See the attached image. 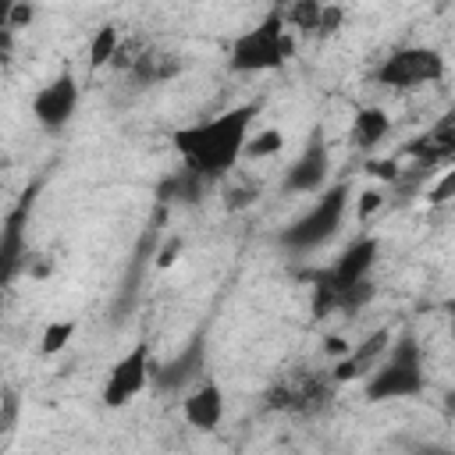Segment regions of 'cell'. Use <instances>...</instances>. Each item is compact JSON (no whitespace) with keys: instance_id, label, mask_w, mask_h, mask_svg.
<instances>
[{"instance_id":"1","label":"cell","mask_w":455,"mask_h":455,"mask_svg":"<svg viewBox=\"0 0 455 455\" xmlns=\"http://www.w3.org/2000/svg\"><path fill=\"white\" fill-rule=\"evenodd\" d=\"M259 107L256 103H238L228 107L213 117L181 124L171 132V146L178 153V160L185 164V171L199 181H217L228 171H235L242 164L245 153V139L256 124Z\"/></svg>"},{"instance_id":"2","label":"cell","mask_w":455,"mask_h":455,"mask_svg":"<svg viewBox=\"0 0 455 455\" xmlns=\"http://www.w3.org/2000/svg\"><path fill=\"white\" fill-rule=\"evenodd\" d=\"M423 391H427L423 345L412 334L387 341L384 352L373 359V370H366V384H363L366 402H398V398H416Z\"/></svg>"},{"instance_id":"3","label":"cell","mask_w":455,"mask_h":455,"mask_svg":"<svg viewBox=\"0 0 455 455\" xmlns=\"http://www.w3.org/2000/svg\"><path fill=\"white\" fill-rule=\"evenodd\" d=\"M295 57V36L284 25L281 11H270L256 25L242 28L228 43V68L235 75H267L284 68Z\"/></svg>"},{"instance_id":"4","label":"cell","mask_w":455,"mask_h":455,"mask_svg":"<svg viewBox=\"0 0 455 455\" xmlns=\"http://www.w3.org/2000/svg\"><path fill=\"white\" fill-rule=\"evenodd\" d=\"M352 206V181H334V185H323L313 199V206L295 217L284 231H281V242L288 249H299V252H309V249H320L323 242H331L338 235V228L345 224V213Z\"/></svg>"},{"instance_id":"5","label":"cell","mask_w":455,"mask_h":455,"mask_svg":"<svg viewBox=\"0 0 455 455\" xmlns=\"http://www.w3.org/2000/svg\"><path fill=\"white\" fill-rule=\"evenodd\" d=\"M448 64L434 46H398L373 68V82L391 92H412L444 82Z\"/></svg>"},{"instance_id":"6","label":"cell","mask_w":455,"mask_h":455,"mask_svg":"<svg viewBox=\"0 0 455 455\" xmlns=\"http://www.w3.org/2000/svg\"><path fill=\"white\" fill-rule=\"evenodd\" d=\"M149 384H153V348H149V341H135L128 352H121L107 366L100 402L107 409H128Z\"/></svg>"},{"instance_id":"7","label":"cell","mask_w":455,"mask_h":455,"mask_svg":"<svg viewBox=\"0 0 455 455\" xmlns=\"http://www.w3.org/2000/svg\"><path fill=\"white\" fill-rule=\"evenodd\" d=\"M377 252H380V242H377L373 235H359V238L348 242V249L323 270L320 288H323L327 295H334L338 302L348 299V295H355V291H366V288H370L366 277H370V270H373V263H377Z\"/></svg>"},{"instance_id":"8","label":"cell","mask_w":455,"mask_h":455,"mask_svg":"<svg viewBox=\"0 0 455 455\" xmlns=\"http://www.w3.org/2000/svg\"><path fill=\"white\" fill-rule=\"evenodd\" d=\"M78 103H82V85H78V78H75L71 71H60V75H53L50 82H43V85L32 92L28 110H32V121H36L43 132L57 135V132H64V128L75 121Z\"/></svg>"},{"instance_id":"9","label":"cell","mask_w":455,"mask_h":455,"mask_svg":"<svg viewBox=\"0 0 455 455\" xmlns=\"http://www.w3.org/2000/svg\"><path fill=\"white\" fill-rule=\"evenodd\" d=\"M327 174H331V149L323 142V132H313L309 142L302 146V153L288 164L281 188L288 196H316L327 185Z\"/></svg>"},{"instance_id":"10","label":"cell","mask_w":455,"mask_h":455,"mask_svg":"<svg viewBox=\"0 0 455 455\" xmlns=\"http://www.w3.org/2000/svg\"><path fill=\"white\" fill-rule=\"evenodd\" d=\"M224 412H228V398H224V387L213 377L196 380L181 398V419L192 430H203V434L217 430L224 423Z\"/></svg>"},{"instance_id":"11","label":"cell","mask_w":455,"mask_h":455,"mask_svg":"<svg viewBox=\"0 0 455 455\" xmlns=\"http://www.w3.org/2000/svg\"><path fill=\"white\" fill-rule=\"evenodd\" d=\"M387 135H391V114H387L384 107H359V110H355L352 128H348V142H352L355 149L373 153Z\"/></svg>"},{"instance_id":"12","label":"cell","mask_w":455,"mask_h":455,"mask_svg":"<svg viewBox=\"0 0 455 455\" xmlns=\"http://www.w3.org/2000/svg\"><path fill=\"white\" fill-rule=\"evenodd\" d=\"M117 50H121V28H117L114 21H103V25H100V28L89 36V46H85L89 68H92V71H100V68L114 64Z\"/></svg>"},{"instance_id":"13","label":"cell","mask_w":455,"mask_h":455,"mask_svg":"<svg viewBox=\"0 0 455 455\" xmlns=\"http://www.w3.org/2000/svg\"><path fill=\"white\" fill-rule=\"evenodd\" d=\"M75 334H78V320H75V316H57V320H50V323L43 327L36 348H39L43 359H53V355H60V352L71 348Z\"/></svg>"},{"instance_id":"14","label":"cell","mask_w":455,"mask_h":455,"mask_svg":"<svg viewBox=\"0 0 455 455\" xmlns=\"http://www.w3.org/2000/svg\"><path fill=\"white\" fill-rule=\"evenodd\" d=\"M281 149H284V132H281V128H274V124L252 128L249 139H245L242 160H270V156H277Z\"/></svg>"},{"instance_id":"15","label":"cell","mask_w":455,"mask_h":455,"mask_svg":"<svg viewBox=\"0 0 455 455\" xmlns=\"http://www.w3.org/2000/svg\"><path fill=\"white\" fill-rule=\"evenodd\" d=\"M320 11H323V0H291L284 14V25L288 28H299V32H316L320 25Z\"/></svg>"},{"instance_id":"16","label":"cell","mask_w":455,"mask_h":455,"mask_svg":"<svg viewBox=\"0 0 455 455\" xmlns=\"http://www.w3.org/2000/svg\"><path fill=\"white\" fill-rule=\"evenodd\" d=\"M352 196H355V192H352ZM352 203H355V220L363 224V220H370V217L384 206V192H380V188H366V192H359Z\"/></svg>"},{"instance_id":"17","label":"cell","mask_w":455,"mask_h":455,"mask_svg":"<svg viewBox=\"0 0 455 455\" xmlns=\"http://www.w3.org/2000/svg\"><path fill=\"white\" fill-rule=\"evenodd\" d=\"M14 7L18 0H0V53H7L14 39Z\"/></svg>"},{"instance_id":"18","label":"cell","mask_w":455,"mask_h":455,"mask_svg":"<svg viewBox=\"0 0 455 455\" xmlns=\"http://www.w3.org/2000/svg\"><path fill=\"white\" fill-rule=\"evenodd\" d=\"M341 25H345V11H341L338 4H323V11H320V25H316V36H334Z\"/></svg>"},{"instance_id":"19","label":"cell","mask_w":455,"mask_h":455,"mask_svg":"<svg viewBox=\"0 0 455 455\" xmlns=\"http://www.w3.org/2000/svg\"><path fill=\"white\" fill-rule=\"evenodd\" d=\"M451 185H455V171H444V178L437 181V188L430 192V199H434V203H444V196L451 192Z\"/></svg>"},{"instance_id":"20","label":"cell","mask_w":455,"mask_h":455,"mask_svg":"<svg viewBox=\"0 0 455 455\" xmlns=\"http://www.w3.org/2000/svg\"><path fill=\"white\" fill-rule=\"evenodd\" d=\"M178 252H181V242L174 238V242H167L164 249H160V259H156V267H167V263H174L178 259Z\"/></svg>"}]
</instances>
